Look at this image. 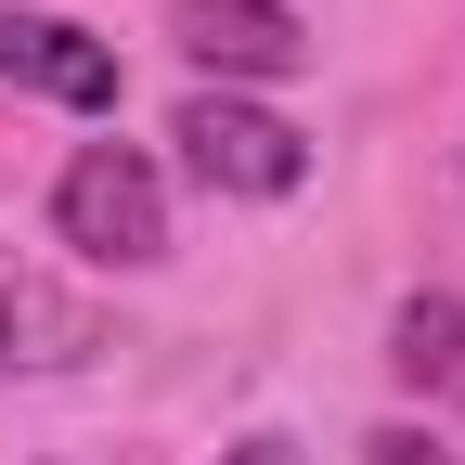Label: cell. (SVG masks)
<instances>
[{
	"instance_id": "cell-1",
	"label": "cell",
	"mask_w": 465,
	"mask_h": 465,
	"mask_svg": "<svg viewBox=\"0 0 465 465\" xmlns=\"http://www.w3.org/2000/svg\"><path fill=\"white\" fill-rule=\"evenodd\" d=\"M52 220H65V246L104 259V272L168 259V194H155V168H143L130 143H91L65 182H52Z\"/></svg>"
},
{
	"instance_id": "cell-2",
	"label": "cell",
	"mask_w": 465,
	"mask_h": 465,
	"mask_svg": "<svg viewBox=\"0 0 465 465\" xmlns=\"http://www.w3.org/2000/svg\"><path fill=\"white\" fill-rule=\"evenodd\" d=\"M168 143L194 155V182H207V194H298V182H311V143L284 130L272 104H232V91H194Z\"/></svg>"
},
{
	"instance_id": "cell-3",
	"label": "cell",
	"mask_w": 465,
	"mask_h": 465,
	"mask_svg": "<svg viewBox=\"0 0 465 465\" xmlns=\"http://www.w3.org/2000/svg\"><path fill=\"white\" fill-rule=\"evenodd\" d=\"M0 78H26V91H52V104H78V116H116V52L91 39V26H65V14H0Z\"/></svg>"
},
{
	"instance_id": "cell-4",
	"label": "cell",
	"mask_w": 465,
	"mask_h": 465,
	"mask_svg": "<svg viewBox=\"0 0 465 465\" xmlns=\"http://www.w3.org/2000/svg\"><path fill=\"white\" fill-rule=\"evenodd\" d=\"M182 52L207 78H284L311 52V26L284 14V0H182Z\"/></svg>"
},
{
	"instance_id": "cell-5",
	"label": "cell",
	"mask_w": 465,
	"mask_h": 465,
	"mask_svg": "<svg viewBox=\"0 0 465 465\" xmlns=\"http://www.w3.org/2000/svg\"><path fill=\"white\" fill-rule=\"evenodd\" d=\"M388 375H414V388L465 375V298H401V323H388Z\"/></svg>"
},
{
	"instance_id": "cell-6",
	"label": "cell",
	"mask_w": 465,
	"mask_h": 465,
	"mask_svg": "<svg viewBox=\"0 0 465 465\" xmlns=\"http://www.w3.org/2000/svg\"><path fill=\"white\" fill-rule=\"evenodd\" d=\"M362 465H452V452H440L427 427H375V440H362Z\"/></svg>"
},
{
	"instance_id": "cell-7",
	"label": "cell",
	"mask_w": 465,
	"mask_h": 465,
	"mask_svg": "<svg viewBox=\"0 0 465 465\" xmlns=\"http://www.w3.org/2000/svg\"><path fill=\"white\" fill-rule=\"evenodd\" d=\"M220 465H298V452H284V440H232Z\"/></svg>"
},
{
	"instance_id": "cell-8",
	"label": "cell",
	"mask_w": 465,
	"mask_h": 465,
	"mask_svg": "<svg viewBox=\"0 0 465 465\" xmlns=\"http://www.w3.org/2000/svg\"><path fill=\"white\" fill-rule=\"evenodd\" d=\"M0 362H14V298H0Z\"/></svg>"
}]
</instances>
